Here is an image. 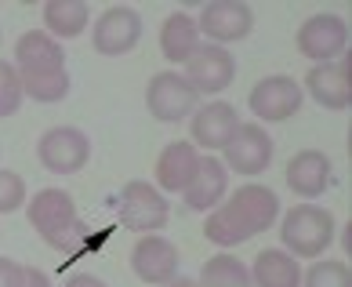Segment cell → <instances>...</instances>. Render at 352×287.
<instances>
[{"label":"cell","instance_id":"cell-20","mask_svg":"<svg viewBox=\"0 0 352 287\" xmlns=\"http://www.w3.org/2000/svg\"><path fill=\"white\" fill-rule=\"evenodd\" d=\"M200 47V30H197V19L186 15V11H175L167 15L160 25V51L171 66H186L192 59V51Z\"/></svg>","mask_w":352,"mask_h":287},{"label":"cell","instance_id":"cell-6","mask_svg":"<svg viewBox=\"0 0 352 287\" xmlns=\"http://www.w3.org/2000/svg\"><path fill=\"white\" fill-rule=\"evenodd\" d=\"M298 55H305L309 62H334L338 55H345L349 51V22L342 15H331V11H323V15H309L302 25H298Z\"/></svg>","mask_w":352,"mask_h":287},{"label":"cell","instance_id":"cell-22","mask_svg":"<svg viewBox=\"0 0 352 287\" xmlns=\"http://www.w3.org/2000/svg\"><path fill=\"white\" fill-rule=\"evenodd\" d=\"M91 22V11L84 0H47L44 4V33L55 41H73L80 36Z\"/></svg>","mask_w":352,"mask_h":287},{"label":"cell","instance_id":"cell-9","mask_svg":"<svg viewBox=\"0 0 352 287\" xmlns=\"http://www.w3.org/2000/svg\"><path fill=\"white\" fill-rule=\"evenodd\" d=\"M305 87L309 95L316 98V106L331 109V113H342L352 106V51L338 55L334 62H320L312 66L305 76Z\"/></svg>","mask_w":352,"mask_h":287},{"label":"cell","instance_id":"cell-1","mask_svg":"<svg viewBox=\"0 0 352 287\" xmlns=\"http://www.w3.org/2000/svg\"><path fill=\"white\" fill-rule=\"evenodd\" d=\"M25 215H30V226L41 233V240L51 244L55 251L73 255L84 244L87 226L76 218V200L66 189H36L25 200Z\"/></svg>","mask_w":352,"mask_h":287},{"label":"cell","instance_id":"cell-25","mask_svg":"<svg viewBox=\"0 0 352 287\" xmlns=\"http://www.w3.org/2000/svg\"><path fill=\"white\" fill-rule=\"evenodd\" d=\"M19 81H22V95L30 102H41V106H55V102H62L73 87L66 70L62 73H44V76H19Z\"/></svg>","mask_w":352,"mask_h":287},{"label":"cell","instance_id":"cell-13","mask_svg":"<svg viewBox=\"0 0 352 287\" xmlns=\"http://www.w3.org/2000/svg\"><path fill=\"white\" fill-rule=\"evenodd\" d=\"M178 247L160 237V233H149V237H138L135 247H131V269L142 284H153L160 287L167 280L178 277Z\"/></svg>","mask_w":352,"mask_h":287},{"label":"cell","instance_id":"cell-16","mask_svg":"<svg viewBox=\"0 0 352 287\" xmlns=\"http://www.w3.org/2000/svg\"><path fill=\"white\" fill-rule=\"evenodd\" d=\"M331 175H334V167H331V156L323 149H298L287 160V186L302 200L323 197L331 186Z\"/></svg>","mask_w":352,"mask_h":287},{"label":"cell","instance_id":"cell-3","mask_svg":"<svg viewBox=\"0 0 352 287\" xmlns=\"http://www.w3.org/2000/svg\"><path fill=\"white\" fill-rule=\"evenodd\" d=\"M171 218V204L164 200V193L153 186V182H127L120 189V222L124 229L138 233V237H149V233H160Z\"/></svg>","mask_w":352,"mask_h":287},{"label":"cell","instance_id":"cell-12","mask_svg":"<svg viewBox=\"0 0 352 287\" xmlns=\"http://www.w3.org/2000/svg\"><path fill=\"white\" fill-rule=\"evenodd\" d=\"M186 81L197 87V95H221L232 76H236V59H232L229 47L218 44H200L192 51V59L186 62Z\"/></svg>","mask_w":352,"mask_h":287},{"label":"cell","instance_id":"cell-30","mask_svg":"<svg viewBox=\"0 0 352 287\" xmlns=\"http://www.w3.org/2000/svg\"><path fill=\"white\" fill-rule=\"evenodd\" d=\"M19 262L15 258H4L0 255V287H19Z\"/></svg>","mask_w":352,"mask_h":287},{"label":"cell","instance_id":"cell-4","mask_svg":"<svg viewBox=\"0 0 352 287\" xmlns=\"http://www.w3.org/2000/svg\"><path fill=\"white\" fill-rule=\"evenodd\" d=\"M146 109L160 124H178V120H186V116H192L200 109V95L182 73L164 70L146 84Z\"/></svg>","mask_w":352,"mask_h":287},{"label":"cell","instance_id":"cell-5","mask_svg":"<svg viewBox=\"0 0 352 287\" xmlns=\"http://www.w3.org/2000/svg\"><path fill=\"white\" fill-rule=\"evenodd\" d=\"M36 160L55 175H76L91 160V138L80 127H69V124L47 127L41 142H36Z\"/></svg>","mask_w":352,"mask_h":287},{"label":"cell","instance_id":"cell-32","mask_svg":"<svg viewBox=\"0 0 352 287\" xmlns=\"http://www.w3.org/2000/svg\"><path fill=\"white\" fill-rule=\"evenodd\" d=\"M160 287H200V284L189 280V277H175V280H167V284H160Z\"/></svg>","mask_w":352,"mask_h":287},{"label":"cell","instance_id":"cell-26","mask_svg":"<svg viewBox=\"0 0 352 287\" xmlns=\"http://www.w3.org/2000/svg\"><path fill=\"white\" fill-rule=\"evenodd\" d=\"M302 287H352V269L342 258H316V266L302 273Z\"/></svg>","mask_w":352,"mask_h":287},{"label":"cell","instance_id":"cell-33","mask_svg":"<svg viewBox=\"0 0 352 287\" xmlns=\"http://www.w3.org/2000/svg\"><path fill=\"white\" fill-rule=\"evenodd\" d=\"M342 247H345V255L352 251V222L345 226V233H342Z\"/></svg>","mask_w":352,"mask_h":287},{"label":"cell","instance_id":"cell-23","mask_svg":"<svg viewBox=\"0 0 352 287\" xmlns=\"http://www.w3.org/2000/svg\"><path fill=\"white\" fill-rule=\"evenodd\" d=\"M204 237L211 244H218V247H240V244L251 240V229H247L240 222V215L221 200L214 211L207 215V222H204Z\"/></svg>","mask_w":352,"mask_h":287},{"label":"cell","instance_id":"cell-21","mask_svg":"<svg viewBox=\"0 0 352 287\" xmlns=\"http://www.w3.org/2000/svg\"><path fill=\"white\" fill-rule=\"evenodd\" d=\"M251 287H302V266L283 247H269L251 266Z\"/></svg>","mask_w":352,"mask_h":287},{"label":"cell","instance_id":"cell-11","mask_svg":"<svg viewBox=\"0 0 352 287\" xmlns=\"http://www.w3.org/2000/svg\"><path fill=\"white\" fill-rule=\"evenodd\" d=\"M221 153H226V160H221L226 171L254 178L272 164V138L262 124H240L236 135L229 138V146Z\"/></svg>","mask_w":352,"mask_h":287},{"label":"cell","instance_id":"cell-27","mask_svg":"<svg viewBox=\"0 0 352 287\" xmlns=\"http://www.w3.org/2000/svg\"><path fill=\"white\" fill-rule=\"evenodd\" d=\"M22 81H19V70L11 62H0V116H11L19 113L22 106Z\"/></svg>","mask_w":352,"mask_h":287},{"label":"cell","instance_id":"cell-10","mask_svg":"<svg viewBox=\"0 0 352 287\" xmlns=\"http://www.w3.org/2000/svg\"><path fill=\"white\" fill-rule=\"evenodd\" d=\"M197 30H200V36H211V44H218V47L236 44L243 36H251L254 11L243 0H214V4H207L200 11Z\"/></svg>","mask_w":352,"mask_h":287},{"label":"cell","instance_id":"cell-19","mask_svg":"<svg viewBox=\"0 0 352 287\" xmlns=\"http://www.w3.org/2000/svg\"><path fill=\"white\" fill-rule=\"evenodd\" d=\"M226 204L240 215V222H243L247 229H251V237L272 229V222L280 218V200H276V193H272L269 186H254V182H251V186H240Z\"/></svg>","mask_w":352,"mask_h":287},{"label":"cell","instance_id":"cell-2","mask_svg":"<svg viewBox=\"0 0 352 287\" xmlns=\"http://www.w3.org/2000/svg\"><path fill=\"white\" fill-rule=\"evenodd\" d=\"M334 215L320 204H294L291 211L283 215L280 222V240H283V251L294 255V258H323L327 247L334 244Z\"/></svg>","mask_w":352,"mask_h":287},{"label":"cell","instance_id":"cell-29","mask_svg":"<svg viewBox=\"0 0 352 287\" xmlns=\"http://www.w3.org/2000/svg\"><path fill=\"white\" fill-rule=\"evenodd\" d=\"M19 287H51V277L36 266H22L19 269Z\"/></svg>","mask_w":352,"mask_h":287},{"label":"cell","instance_id":"cell-17","mask_svg":"<svg viewBox=\"0 0 352 287\" xmlns=\"http://www.w3.org/2000/svg\"><path fill=\"white\" fill-rule=\"evenodd\" d=\"M200 167V149L192 142H171L156 156V189L160 193H186Z\"/></svg>","mask_w":352,"mask_h":287},{"label":"cell","instance_id":"cell-24","mask_svg":"<svg viewBox=\"0 0 352 287\" xmlns=\"http://www.w3.org/2000/svg\"><path fill=\"white\" fill-rule=\"evenodd\" d=\"M200 287H251V269L240 258H232L229 251H221L204 262Z\"/></svg>","mask_w":352,"mask_h":287},{"label":"cell","instance_id":"cell-15","mask_svg":"<svg viewBox=\"0 0 352 287\" xmlns=\"http://www.w3.org/2000/svg\"><path fill=\"white\" fill-rule=\"evenodd\" d=\"M19 76H44V73H62L66 70V51L55 36H47L44 30H30L19 36L15 44V62Z\"/></svg>","mask_w":352,"mask_h":287},{"label":"cell","instance_id":"cell-31","mask_svg":"<svg viewBox=\"0 0 352 287\" xmlns=\"http://www.w3.org/2000/svg\"><path fill=\"white\" fill-rule=\"evenodd\" d=\"M66 287H106V280L91 277V273H76V277L66 280Z\"/></svg>","mask_w":352,"mask_h":287},{"label":"cell","instance_id":"cell-28","mask_svg":"<svg viewBox=\"0 0 352 287\" xmlns=\"http://www.w3.org/2000/svg\"><path fill=\"white\" fill-rule=\"evenodd\" d=\"M25 204V182L15 171H4L0 167V215H11Z\"/></svg>","mask_w":352,"mask_h":287},{"label":"cell","instance_id":"cell-7","mask_svg":"<svg viewBox=\"0 0 352 287\" xmlns=\"http://www.w3.org/2000/svg\"><path fill=\"white\" fill-rule=\"evenodd\" d=\"M302 102H305L302 84H298L294 76H287V73L262 76V81L251 87V95H247V106H251V113L258 116V120H265V124L291 120V116L302 109Z\"/></svg>","mask_w":352,"mask_h":287},{"label":"cell","instance_id":"cell-14","mask_svg":"<svg viewBox=\"0 0 352 287\" xmlns=\"http://www.w3.org/2000/svg\"><path fill=\"white\" fill-rule=\"evenodd\" d=\"M240 127V113L229 102H207L189 116V135L197 149H226Z\"/></svg>","mask_w":352,"mask_h":287},{"label":"cell","instance_id":"cell-18","mask_svg":"<svg viewBox=\"0 0 352 287\" xmlns=\"http://www.w3.org/2000/svg\"><path fill=\"white\" fill-rule=\"evenodd\" d=\"M229 193V171L226 164L218 160V156H200V167L197 175H192V182L186 186V207L189 211H214V207L226 200Z\"/></svg>","mask_w":352,"mask_h":287},{"label":"cell","instance_id":"cell-8","mask_svg":"<svg viewBox=\"0 0 352 287\" xmlns=\"http://www.w3.org/2000/svg\"><path fill=\"white\" fill-rule=\"evenodd\" d=\"M142 41V19L135 8L127 4H113L98 15L95 30H91V44H95L98 55L106 59H120L127 51H135Z\"/></svg>","mask_w":352,"mask_h":287}]
</instances>
